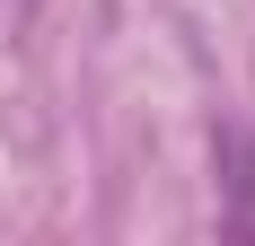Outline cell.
I'll use <instances>...</instances> for the list:
<instances>
[{"label": "cell", "mask_w": 255, "mask_h": 246, "mask_svg": "<svg viewBox=\"0 0 255 246\" xmlns=\"http://www.w3.org/2000/svg\"><path fill=\"white\" fill-rule=\"evenodd\" d=\"M220 176H229L220 229H247V238H255V141H247V132H220Z\"/></svg>", "instance_id": "cell-1"}]
</instances>
